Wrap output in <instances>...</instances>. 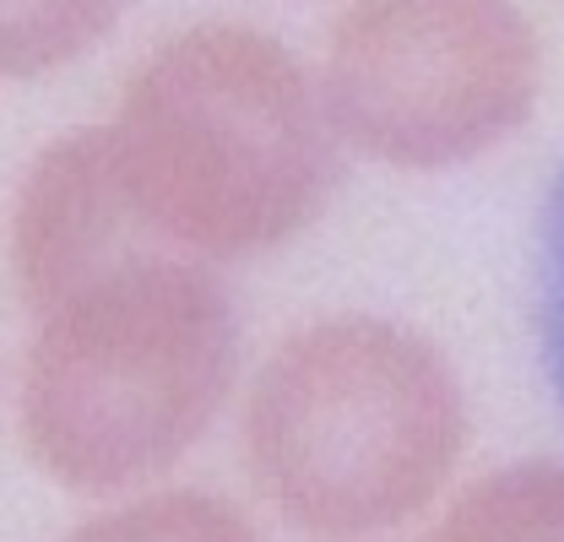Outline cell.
Masks as SVG:
<instances>
[{"label": "cell", "mask_w": 564, "mask_h": 542, "mask_svg": "<svg viewBox=\"0 0 564 542\" xmlns=\"http://www.w3.org/2000/svg\"><path fill=\"white\" fill-rule=\"evenodd\" d=\"M109 136L158 245L202 261L293 245L332 196L343 147L321 87L245 22L163 39L126 76Z\"/></svg>", "instance_id": "1"}, {"label": "cell", "mask_w": 564, "mask_h": 542, "mask_svg": "<svg viewBox=\"0 0 564 542\" xmlns=\"http://www.w3.org/2000/svg\"><path fill=\"white\" fill-rule=\"evenodd\" d=\"M467 445V397L434 342L386 315H321L245 391V473L288 527L358 542L423 516Z\"/></svg>", "instance_id": "2"}, {"label": "cell", "mask_w": 564, "mask_h": 542, "mask_svg": "<svg viewBox=\"0 0 564 542\" xmlns=\"http://www.w3.org/2000/svg\"><path fill=\"white\" fill-rule=\"evenodd\" d=\"M228 288L158 250L104 271L39 315L22 364V451L76 494L163 477L234 391Z\"/></svg>", "instance_id": "3"}, {"label": "cell", "mask_w": 564, "mask_h": 542, "mask_svg": "<svg viewBox=\"0 0 564 542\" xmlns=\"http://www.w3.org/2000/svg\"><path fill=\"white\" fill-rule=\"evenodd\" d=\"M538 93L543 44L521 0H348L326 33V115L386 169L473 163L532 120Z\"/></svg>", "instance_id": "4"}, {"label": "cell", "mask_w": 564, "mask_h": 542, "mask_svg": "<svg viewBox=\"0 0 564 542\" xmlns=\"http://www.w3.org/2000/svg\"><path fill=\"white\" fill-rule=\"evenodd\" d=\"M158 250L163 245L126 185L109 126L55 136L22 174L6 223V267L33 315L55 310L82 282Z\"/></svg>", "instance_id": "5"}, {"label": "cell", "mask_w": 564, "mask_h": 542, "mask_svg": "<svg viewBox=\"0 0 564 542\" xmlns=\"http://www.w3.org/2000/svg\"><path fill=\"white\" fill-rule=\"evenodd\" d=\"M429 542H564V462H516L467 483Z\"/></svg>", "instance_id": "6"}, {"label": "cell", "mask_w": 564, "mask_h": 542, "mask_svg": "<svg viewBox=\"0 0 564 542\" xmlns=\"http://www.w3.org/2000/svg\"><path fill=\"white\" fill-rule=\"evenodd\" d=\"M126 0H0V76H50L82 61Z\"/></svg>", "instance_id": "7"}, {"label": "cell", "mask_w": 564, "mask_h": 542, "mask_svg": "<svg viewBox=\"0 0 564 542\" xmlns=\"http://www.w3.org/2000/svg\"><path fill=\"white\" fill-rule=\"evenodd\" d=\"M70 542H261L256 527L217 494H147L131 499L87 527H76Z\"/></svg>", "instance_id": "8"}, {"label": "cell", "mask_w": 564, "mask_h": 542, "mask_svg": "<svg viewBox=\"0 0 564 542\" xmlns=\"http://www.w3.org/2000/svg\"><path fill=\"white\" fill-rule=\"evenodd\" d=\"M538 347L549 386L564 406V169L549 185V202L538 217Z\"/></svg>", "instance_id": "9"}]
</instances>
